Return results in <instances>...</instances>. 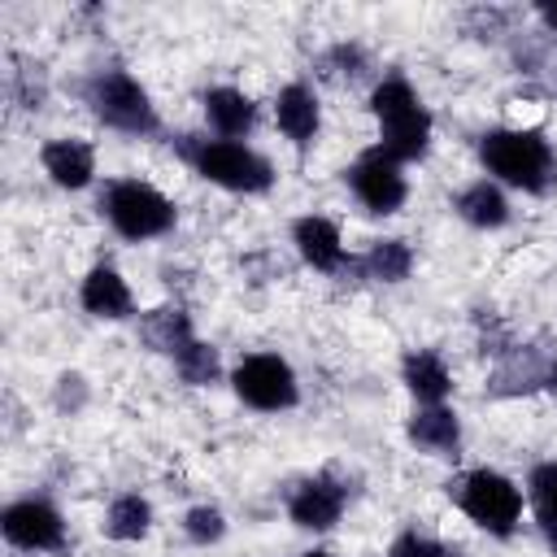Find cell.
<instances>
[{"label":"cell","mask_w":557,"mask_h":557,"mask_svg":"<svg viewBox=\"0 0 557 557\" xmlns=\"http://www.w3.org/2000/svg\"><path fill=\"white\" fill-rule=\"evenodd\" d=\"M479 161L500 187L544 196L557 183V152L535 126H492L479 135Z\"/></svg>","instance_id":"6da1fadb"},{"label":"cell","mask_w":557,"mask_h":557,"mask_svg":"<svg viewBox=\"0 0 557 557\" xmlns=\"http://www.w3.org/2000/svg\"><path fill=\"white\" fill-rule=\"evenodd\" d=\"M370 113L379 122V152H387L392 161L409 165L422 161L431 152V135H435V117L422 104V96L413 91V83L405 74H383L370 91Z\"/></svg>","instance_id":"7a4b0ae2"},{"label":"cell","mask_w":557,"mask_h":557,"mask_svg":"<svg viewBox=\"0 0 557 557\" xmlns=\"http://www.w3.org/2000/svg\"><path fill=\"white\" fill-rule=\"evenodd\" d=\"M178 157L213 187L239 191V196H261L274 183V165L244 139H209V135H178L174 139Z\"/></svg>","instance_id":"3957f363"},{"label":"cell","mask_w":557,"mask_h":557,"mask_svg":"<svg viewBox=\"0 0 557 557\" xmlns=\"http://www.w3.org/2000/svg\"><path fill=\"white\" fill-rule=\"evenodd\" d=\"M448 496H453V505H457L474 527H483V531L496 535V540H509V535L518 531L522 505H527L522 487H518L509 474L492 470V466H474V470L457 474V479L448 483Z\"/></svg>","instance_id":"277c9868"},{"label":"cell","mask_w":557,"mask_h":557,"mask_svg":"<svg viewBox=\"0 0 557 557\" xmlns=\"http://www.w3.org/2000/svg\"><path fill=\"white\" fill-rule=\"evenodd\" d=\"M83 104L109 131H122V135H157L161 131L148 87L139 78H131L126 70H96L83 83Z\"/></svg>","instance_id":"5b68a950"},{"label":"cell","mask_w":557,"mask_h":557,"mask_svg":"<svg viewBox=\"0 0 557 557\" xmlns=\"http://www.w3.org/2000/svg\"><path fill=\"white\" fill-rule=\"evenodd\" d=\"M100 209L122 239H157L174 231V218H178L174 200L144 178H113L100 196Z\"/></svg>","instance_id":"8992f818"},{"label":"cell","mask_w":557,"mask_h":557,"mask_svg":"<svg viewBox=\"0 0 557 557\" xmlns=\"http://www.w3.org/2000/svg\"><path fill=\"white\" fill-rule=\"evenodd\" d=\"M231 387L248 409H261V413H283V409H292L300 400L296 370L278 352L239 357V366L231 370Z\"/></svg>","instance_id":"52a82bcc"},{"label":"cell","mask_w":557,"mask_h":557,"mask_svg":"<svg viewBox=\"0 0 557 557\" xmlns=\"http://www.w3.org/2000/svg\"><path fill=\"white\" fill-rule=\"evenodd\" d=\"M348 187H352V196L361 200V209H366V213H379V218L396 213V209L409 200L405 165L392 161V157L379 152V148H370V152H361V157L352 161V170H348Z\"/></svg>","instance_id":"ba28073f"},{"label":"cell","mask_w":557,"mask_h":557,"mask_svg":"<svg viewBox=\"0 0 557 557\" xmlns=\"http://www.w3.org/2000/svg\"><path fill=\"white\" fill-rule=\"evenodd\" d=\"M0 531L13 548H26V553H52L65 544V522H61L57 505L44 496H26V500L4 505Z\"/></svg>","instance_id":"9c48e42d"},{"label":"cell","mask_w":557,"mask_h":557,"mask_svg":"<svg viewBox=\"0 0 557 557\" xmlns=\"http://www.w3.org/2000/svg\"><path fill=\"white\" fill-rule=\"evenodd\" d=\"M348 505V487L335 479V474H313V479H300L287 496V518L300 527V531H331L339 522Z\"/></svg>","instance_id":"30bf717a"},{"label":"cell","mask_w":557,"mask_h":557,"mask_svg":"<svg viewBox=\"0 0 557 557\" xmlns=\"http://www.w3.org/2000/svg\"><path fill=\"white\" fill-rule=\"evenodd\" d=\"M292 244H296V252H300V261L309 265V270H318V274H348V252H344V235H339V226L331 222V218H322V213H305V218H296L292 222Z\"/></svg>","instance_id":"8fae6325"},{"label":"cell","mask_w":557,"mask_h":557,"mask_svg":"<svg viewBox=\"0 0 557 557\" xmlns=\"http://www.w3.org/2000/svg\"><path fill=\"white\" fill-rule=\"evenodd\" d=\"M274 122H278V131H283V139L292 144V148H313V139H318V131H322V104H318V91L309 87V83H287V87H278V96H274Z\"/></svg>","instance_id":"7c38bea8"},{"label":"cell","mask_w":557,"mask_h":557,"mask_svg":"<svg viewBox=\"0 0 557 557\" xmlns=\"http://www.w3.org/2000/svg\"><path fill=\"white\" fill-rule=\"evenodd\" d=\"M405 435L426 457H457L461 448V418L448 405H418L405 422Z\"/></svg>","instance_id":"4fadbf2b"},{"label":"cell","mask_w":557,"mask_h":557,"mask_svg":"<svg viewBox=\"0 0 557 557\" xmlns=\"http://www.w3.org/2000/svg\"><path fill=\"white\" fill-rule=\"evenodd\" d=\"M39 165L57 187L83 191L96 178V148L87 139H48L39 148Z\"/></svg>","instance_id":"5bb4252c"},{"label":"cell","mask_w":557,"mask_h":557,"mask_svg":"<svg viewBox=\"0 0 557 557\" xmlns=\"http://www.w3.org/2000/svg\"><path fill=\"white\" fill-rule=\"evenodd\" d=\"M78 300L91 318H104V322H122L135 313V296H131V283L113 270V265H91L83 274V287H78Z\"/></svg>","instance_id":"9a60e30c"},{"label":"cell","mask_w":557,"mask_h":557,"mask_svg":"<svg viewBox=\"0 0 557 557\" xmlns=\"http://www.w3.org/2000/svg\"><path fill=\"white\" fill-rule=\"evenodd\" d=\"M400 383L418 405H444V396L453 392L448 361L435 348H409L400 357Z\"/></svg>","instance_id":"2e32d148"},{"label":"cell","mask_w":557,"mask_h":557,"mask_svg":"<svg viewBox=\"0 0 557 557\" xmlns=\"http://www.w3.org/2000/svg\"><path fill=\"white\" fill-rule=\"evenodd\" d=\"M200 104H205V122L213 126L218 139H244L257 126V104L239 87H226V83L222 87H209L200 96Z\"/></svg>","instance_id":"e0dca14e"},{"label":"cell","mask_w":557,"mask_h":557,"mask_svg":"<svg viewBox=\"0 0 557 557\" xmlns=\"http://www.w3.org/2000/svg\"><path fill=\"white\" fill-rule=\"evenodd\" d=\"M453 209H457L461 222H470V226H479V231H500V226L509 222V196H505V187L492 183V178L466 183V187L457 191Z\"/></svg>","instance_id":"ac0fdd59"},{"label":"cell","mask_w":557,"mask_h":557,"mask_svg":"<svg viewBox=\"0 0 557 557\" xmlns=\"http://www.w3.org/2000/svg\"><path fill=\"white\" fill-rule=\"evenodd\" d=\"M139 339H144L148 352H161V357L174 361L196 339V331H191V318L178 305H161V309L139 313Z\"/></svg>","instance_id":"d6986e66"},{"label":"cell","mask_w":557,"mask_h":557,"mask_svg":"<svg viewBox=\"0 0 557 557\" xmlns=\"http://www.w3.org/2000/svg\"><path fill=\"white\" fill-rule=\"evenodd\" d=\"M413 270V248L400 239V235H387V239H374L361 257L348 261V274H361V278H374V283H405Z\"/></svg>","instance_id":"ffe728a7"},{"label":"cell","mask_w":557,"mask_h":557,"mask_svg":"<svg viewBox=\"0 0 557 557\" xmlns=\"http://www.w3.org/2000/svg\"><path fill=\"white\" fill-rule=\"evenodd\" d=\"M544 374H548V366L535 361V348H522V344H518L509 357L496 361V370H492V379H487V396L505 400V396L535 392V387H544Z\"/></svg>","instance_id":"44dd1931"},{"label":"cell","mask_w":557,"mask_h":557,"mask_svg":"<svg viewBox=\"0 0 557 557\" xmlns=\"http://www.w3.org/2000/svg\"><path fill=\"white\" fill-rule=\"evenodd\" d=\"M152 531V505L139 496V492H122L109 500L104 509V535L117 540V544H135Z\"/></svg>","instance_id":"7402d4cb"},{"label":"cell","mask_w":557,"mask_h":557,"mask_svg":"<svg viewBox=\"0 0 557 557\" xmlns=\"http://www.w3.org/2000/svg\"><path fill=\"white\" fill-rule=\"evenodd\" d=\"M174 370H178V379H183L187 387H209V383H218V379H222V357H218V348H213V344L191 339V344L174 357Z\"/></svg>","instance_id":"603a6c76"},{"label":"cell","mask_w":557,"mask_h":557,"mask_svg":"<svg viewBox=\"0 0 557 557\" xmlns=\"http://www.w3.org/2000/svg\"><path fill=\"white\" fill-rule=\"evenodd\" d=\"M322 70H326L335 83H357V78H366V74H370V52H366L357 39H344V44L326 48Z\"/></svg>","instance_id":"cb8c5ba5"},{"label":"cell","mask_w":557,"mask_h":557,"mask_svg":"<svg viewBox=\"0 0 557 557\" xmlns=\"http://www.w3.org/2000/svg\"><path fill=\"white\" fill-rule=\"evenodd\" d=\"M183 535H187L191 544L209 548V544H218V540L226 535V513H222L218 505H191V509L183 513Z\"/></svg>","instance_id":"d4e9b609"},{"label":"cell","mask_w":557,"mask_h":557,"mask_svg":"<svg viewBox=\"0 0 557 557\" xmlns=\"http://www.w3.org/2000/svg\"><path fill=\"white\" fill-rule=\"evenodd\" d=\"M527 500H531L535 513H557V457L540 461L527 474Z\"/></svg>","instance_id":"484cf974"},{"label":"cell","mask_w":557,"mask_h":557,"mask_svg":"<svg viewBox=\"0 0 557 557\" xmlns=\"http://www.w3.org/2000/svg\"><path fill=\"white\" fill-rule=\"evenodd\" d=\"M387 557H453V548L440 544V540L426 535V531H400V535L387 544Z\"/></svg>","instance_id":"4316f807"},{"label":"cell","mask_w":557,"mask_h":557,"mask_svg":"<svg viewBox=\"0 0 557 557\" xmlns=\"http://www.w3.org/2000/svg\"><path fill=\"white\" fill-rule=\"evenodd\" d=\"M505 22H509L505 9H470L466 13V30L479 35V39H500L505 35Z\"/></svg>","instance_id":"83f0119b"},{"label":"cell","mask_w":557,"mask_h":557,"mask_svg":"<svg viewBox=\"0 0 557 557\" xmlns=\"http://www.w3.org/2000/svg\"><path fill=\"white\" fill-rule=\"evenodd\" d=\"M83 400H87V383H83V374H61V379H57V405L74 413Z\"/></svg>","instance_id":"f1b7e54d"},{"label":"cell","mask_w":557,"mask_h":557,"mask_svg":"<svg viewBox=\"0 0 557 557\" xmlns=\"http://www.w3.org/2000/svg\"><path fill=\"white\" fill-rule=\"evenodd\" d=\"M535 527H540V535H544L548 553L557 557V513H535Z\"/></svg>","instance_id":"f546056e"},{"label":"cell","mask_w":557,"mask_h":557,"mask_svg":"<svg viewBox=\"0 0 557 557\" xmlns=\"http://www.w3.org/2000/svg\"><path fill=\"white\" fill-rule=\"evenodd\" d=\"M535 17L544 22V30H548V35H557V0H544V4H535Z\"/></svg>","instance_id":"4dcf8cb0"},{"label":"cell","mask_w":557,"mask_h":557,"mask_svg":"<svg viewBox=\"0 0 557 557\" xmlns=\"http://www.w3.org/2000/svg\"><path fill=\"white\" fill-rule=\"evenodd\" d=\"M544 387H548V392H557V357L548 361V374H544Z\"/></svg>","instance_id":"1f68e13d"},{"label":"cell","mask_w":557,"mask_h":557,"mask_svg":"<svg viewBox=\"0 0 557 557\" xmlns=\"http://www.w3.org/2000/svg\"><path fill=\"white\" fill-rule=\"evenodd\" d=\"M300 557H335V553H326V548H309V553H300Z\"/></svg>","instance_id":"d6a6232c"}]
</instances>
